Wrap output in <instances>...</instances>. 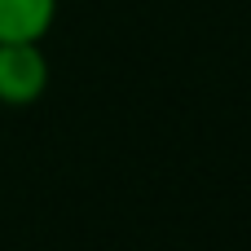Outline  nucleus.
<instances>
[{"instance_id":"obj_2","label":"nucleus","mask_w":251,"mask_h":251,"mask_svg":"<svg viewBox=\"0 0 251 251\" xmlns=\"http://www.w3.org/2000/svg\"><path fill=\"white\" fill-rule=\"evenodd\" d=\"M57 0H0V40H44Z\"/></svg>"},{"instance_id":"obj_1","label":"nucleus","mask_w":251,"mask_h":251,"mask_svg":"<svg viewBox=\"0 0 251 251\" xmlns=\"http://www.w3.org/2000/svg\"><path fill=\"white\" fill-rule=\"evenodd\" d=\"M49 88V57L40 40H0V106H31Z\"/></svg>"}]
</instances>
